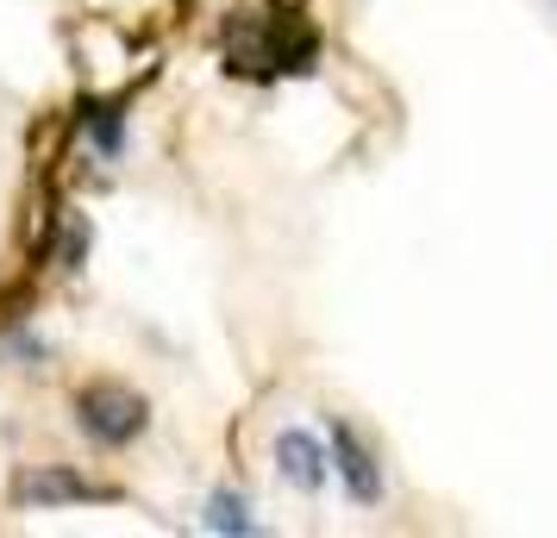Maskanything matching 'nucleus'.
<instances>
[{
	"mask_svg": "<svg viewBox=\"0 0 557 538\" xmlns=\"http://www.w3.org/2000/svg\"><path fill=\"white\" fill-rule=\"evenodd\" d=\"M232 76H307L320 57V32L301 7H263L220 32Z\"/></svg>",
	"mask_w": 557,
	"mask_h": 538,
	"instance_id": "f257e3e1",
	"label": "nucleus"
},
{
	"mask_svg": "<svg viewBox=\"0 0 557 538\" xmlns=\"http://www.w3.org/2000/svg\"><path fill=\"white\" fill-rule=\"evenodd\" d=\"M76 426L95 445L107 451H120V445H138L145 426H151V408H145V395H132L126 383H95L76 395Z\"/></svg>",
	"mask_w": 557,
	"mask_h": 538,
	"instance_id": "f03ea898",
	"label": "nucleus"
},
{
	"mask_svg": "<svg viewBox=\"0 0 557 538\" xmlns=\"http://www.w3.org/2000/svg\"><path fill=\"white\" fill-rule=\"evenodd\" d=\"M326 451H332V476L345 483V495H351L357 508H376L382 495H388V483H382V463L370 458V445H363L345 420H332Z\"/></svg>",
	"mask_w": 557,
	"mask_h": 538,
	"instance_id": "7ed1b4c3",
	"label": "nucleus"
},
{
	"mask_svg": "<svg viewBox=\"0 0 557 538\" xmlns=\"http://www.w3.org/2000/svg\"><path fill=\"white\" fill-rule=\"evenodd\" d=\"M270 458H276L282 483L301 488V495H320L332 483V451L320 433H307V426H282L276 445H270Z\"/></svg>",
	"mask_w": 557,
	"mask_h": 538,
	"instance_id": "20e7f679",
	"label": "nucleus"
},
{
	"mask_svg": "<svg viewBox=\"0 0 557 538\" xmlns=\"http://www.w3.org/2000/svg\"><path fill=\"white\" fill-rule=\"evenodd\" d=\"M13 501L20 508H82V501H113V488L88 483L76 470H26L13 483Z\"/></svg>",
	"mask_w": 557,
	"mask_h": 538,
	"instance_id": "39448f33",
	"label": "nucleus"
},
{
	"mask_svg": "<svg viewBox=\"0 0 557 538\" xmlns=\"http://www.w3.org/2000/svg\"><path fill=\"white\" fill-rule=\"evenodd\" d=\"M201 526H207V533H226V538H251V533H263V520L251 513V501H245L238 488H213V495H207Z\"/></svg>",
	"mask_w": 557,
	"mask_h": 538,
	"instance_id": "423d86ee",
	"label": "nucleus"
},
{
	"mask_svg": "<svg viewBox=\"0 0 557 538\" xmlns=\"http://www.w3.org/2000/svg\"><path fill=\"white\" fill-rule=\"evenodd\" d=\"M82 132H88L95 157H107V163L126 151V113H120V107H101V101L82 107Z\"/></svg>",
	"mask_w": 557,
	"mask_h": 538,
	"instance_id": "0eeeda50",
	"label": "nucleus"
},
{
	"mask_svg": "<svg viewBox=\"0 0 557 538\" xmlns=\"http://www.w3.org/2000/svg\"><path fill=\"white\" fill-rule=\"evenodd\" d=\"M7 351H13V358H26V370H38V363H45V338L20 326V333H7Z\"/></svg>",
	"mask_w": 557,
	"mask_h": 538,
	"instance_id": "6e6552de",
	"label": "nucleus"
}]
</instances>
